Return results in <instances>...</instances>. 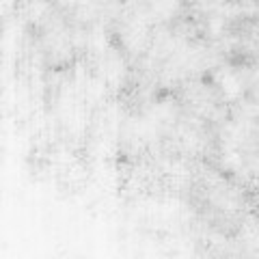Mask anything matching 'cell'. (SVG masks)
Instances as JSON below:
<instances>
[{
  "label": "cell",
  "mask_w": 259,
  "mask_h": 259,
  "mask_svg": "<svg viewBox=\"0 0 259 259\" xmlns=\"http://www.w3.org/2000/svg\"><path fill=\"white\" fill-rule=\"evenodd\" d=\"M7 3H9V7H13V5H15V0H3V7H7Z\"/></svg>",
  "instance_id": "cell-5"
},
{
  "label": "cell",
  "mask_w": 259,
  "mask_h": 259,
  "mask_svg": "<svg viewBox=\"0 0 259 259\" xmlns=\"http://www.w3.org/2000/svg\"><path fill=\"white\" fill-rule=\"evenodd\" d=\"M97 65H100V80H104L106 87H119L127 76L125 59L112 48L97 56Z\"/></svg>",
  "instance_id": "cell-2"
},
{
  "label": "cell",
  "mask_w": 259,
  "mask_h": 259,
  "mask_svg": "<svg viewBox=\"0 0 259 259\" xmlns=\"http://www.w3.org/2000/svg\"><path fill=\"white\" fill-rule=\"evenodd\" d=\"M184 0H147L145 11L151 18V22H168L182 11Z\"/></svg>",
  "instance_id": "cell-3"
},
{
  "label": "cell",
  "mask_w": 259,
  "mask_h": 259,
  "mask_svg": "<svg viewBox=\"0 0 259 259\" xmlns=\"http://www.w3.org/2000/svg\"><path fill=\"white\" fill-rule=\"evenodd\" d=\"M48 11H50V7H48L46 0H30L26 5V13L30 20H46Z\"/></svg>",
  "instance_id": "cell-4"
},
{
  "label": "cell",
  "mask_w": 259,
  "mask_h": 259,
  "mask_svg": "<svg viewBox=\"0 0 259 259\" xmlns=\"http://www.w3.org/2000/svg\"><path fill=\"white\" fill-rule=\"evenodd\" d=\"M216 89H218V95H221L223 102H227V104L238 102L240 97L244 95V89H246L244 74L238 71L236 67L218 69V74H216Z\"/></svg>",
  "instance_id": "cell-1"
}]
</instances>
